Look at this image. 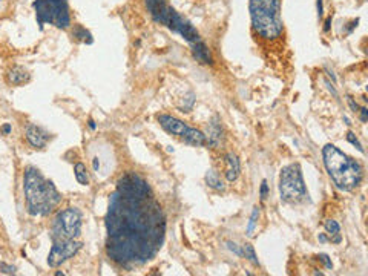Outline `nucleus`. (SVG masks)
<instances>
[{
	"label": "nucleus",
	"instance_id": "nucleus-18",
	"mask_svg": "<svg viewBox=\"0 0 368 276\" xmlns=\"http://www.w3.org/2000/svg\"><path fill=\"white\" fill-rule=\"evenodd\" d=\"M74 175H76V180L79 181V184H82V186L89 184V175H88L86 166L83 163H76V166H74Z\"/></svg>",
	"mask_w": 368,
	"mask_h": 276
},
{
	"label": "nucleus",
	"instance_id": "nucleus-2",
	"mask_svg": "<svg viewBox=\"0 0 368 276\" xmlns=\"http://www.w3.org/2000/svg\"><path fill=\"white\" fill-rule=\"evenodd\" d=\"M23 192L28 213L32 216L49 215L62 201V195L55 189L54 183L46 180L35 168L25 169Z\"/></svg>",
	"mask_w": 368,
	"mask_h": 276
},
{
	"label": "nucleus",
	"instance_id": "nucleus-30",
	"mask_svg": "<svg viewBox=\"0 0 368 276\" xmlns=\"http://www.w3.org/2000/svg\"><path fill=\"white\" fill-rule=\"evenodd\" d=\"M324 14V7H322V0H318V16L322 17Z\"/></svg>",
	"mask_w": 368,
	"mask_h": 276
},
{
	"label": "nucleus",
	"instance_id": "nucleus-25",
	"mask_svg": "<svg viewBox=\"0 0 368 276\" xmlns=\"http://www.w3.org/2000/svg\"><path fill=\"white\" fill-rule=\"evenodd\" d=\"M267 195H269V186H267V181L264 180L263 184H261V200L263 201L267 200Z\"/></svg>",
	"mask_w": 368,
	"mask_h": 276
},
{
	"label": "nucleus",
	"instance_id": "nucleus-12",
	"mask_svg": "<svg viewBox=\"0 0 368 276\" xmlns=\"http://www.w3.org/2000/svg\"><path fill=\"white\" fill-rule=\"evenodd\" d=\"M144 4H146L147 11H149V14L152 16V19L157 23L163 25V20H164L167 10H169V5L164 2V0H144Z\"/></svg>",
	"mask_w": 368,
	"mask_h": 276
},
{
	"label": "nucleus",
	"instance_id": "nucleus-9",
	"mask_svg": "<svg viewBox=\"0 0 368 276\" xmlns=\"http://www.w3.org/2000/svg\"><path fill=\"white\" fill-rule=\"evenodd\" d=\"M91 164L97 177L106 178L115 169V150L112 144L104 141H95L89 146Z\"/></svg>",
	"mask_w": 368,
	"mask_h": 276
},
{
	"label": "nucleus",
	"instance_id": "nucleus-31",
	"mask_svg": "<svg viewBox=\"0 0 368 276\" xmlns=\"http://www.w3.org/2000/svg\"><path fill=\"white\" fill-rule=\"evenodd\" d=\"M2 131H4V134H5V135H10L13 129H11V126H10V125H4V126H2Z\"/></svg>",
	"mask_w": 368,
	"mask_h": 276
},
{
	"label": "nucleus",
	"instance_id": "nucleus-7",
	"mask_svg": "<svg viewBox=\"0 0 368 276\" xmlns=\"http://www.w3.org/2000/svg\"><path fill=\"white\" fill-rule=\"evenodd\" d=\"M82 233V213L77 207H68L57 213L52 223V241L76 240Z\"/></svg>",
	"mask_w": 368,
	"mask_h": 276
},
{
	"label": "nucleus",
	"instance_id": "nucleus-15",
	"mask_svg": "<svg viewBox=\"0 0 368 276\" xmlns=\"http://www.w3.org/2000/svg\"><path fill=\"white\" fill-rule=\"evenodd\" d=\"M192 48H194V49H192V51H194V57H195L198 62H201V63H204V65H210V63H212L209 48L203 43V40L194 43Z\"/></svg>",
	"mask_w": 368,
	"mask_h": 276
},
{
	"label": "nucleus",
	"instance_id": "nucleus-29",
	"mask_svg": "<svg viewBox=\"0 0 368 276\" xmlns=\"http://www.w3.org/2000/svg\"><path fill=\"white\" fill-rule=\"evenodd\" d=\"M366 117H368V109H366V107H362V109H360V120H362L363 123L366 122Z\"/></svg>",
	"mask_w": 368,
	"mask_h": 276
},
{
	"label": "nucleus",
	"instance_id": "nucleus-10",
	"mask_svg": "<svg viewBox=\"0 0 368 276\" xmlns=\"http://www.w3.org/2000/svg\"><path fill=\"white\" fill-rule=\"evenodd\" d=\"M82 249V243L76 241V240H60V241H54V246L48 255V264L49 267L55 268L58 265H62L63 262H66L68 259H71L72 256H76L77 252Z\"/></svg>",
	"mask_w": 368,
	"mask_h": 276
},
{
	"label": "nucleus",
	"instance_id": "nucleus-16",
	"mask_svg": "<svg viewBox=\"0 0 368 276\" xmlns=\"http://www.w3.org/2000/svg\"><path fill=\"white\" fill-rule=\"evenodd\" d=\"M206 183H207L209 187H212V189H215L218 192H223L226 189L224 187V183L221 181L219 175L215 171H207V174H206Z\"/></svg>",
	"mask_w": 368,
	"mask_h": 276
},
{
	"label": "nucleus",
	"instance_id": "nucleus-17",
	"mask_svg": "<svg viewBox=\"0 0 368 276\" xmlns=\"http://www.w3.org/2000/svg\"><path fill=\"white\" fill-rule=\"evenodd\" d=\"M324 229H325V232L330 235V236H335L333 238V243H341V235H339V232H341V227H339V224L335 221V219H327L325 223H324Z\"/></svg>",
	"mask_w": 368,
	"mask_h": 276
},
{
	"label": "nucleus",
	"instance_id": "nucleus-21",
	"mask_svg": "<svg viewBox=\"0 0 368 276\" xmlns=\"http://www.w3.org/2000/svg\"><path fill=\"white\" fill-rule=\"evenodd\" d=\"M258 218H260V207H253L252 215H250V219H249V226H247V230H246L247 236H253V232H255Z\"/></svg>",
	"mask_w": 368,
	"mask_h": 276
},
{
	"label": "nucleus",
	"instance_id": "nucleus-26",
	"mask_svg": "<svg viewBox=\"0 0 368 276\" xmlns=\"http://www.w3.org/2000/svg\"><path fill=\"white\" fill-rule=\"evenodd\" d=\"M227 246H229V249H230L232 252H235L238 256H242V249H239V247H238L235 243H230V241H229V243H227Z\"/></svg>",
	"mask_w": 368,
	"mask_h": 276
},
{
	"label": "nucleus",
	"instance_id": "nucleus-11",
	"mask_svg": "<svg viewBox=\"0 0 368 276\" xmlns=\"http://www.w3.org/2000/svg\"><path fill=\"white\" fill-rule=\"evenodd\" d=\"M25 137H26L29 146L34 149H45V146L49 140V134L37 125H28L25 129Z\"/></svg>",
	"mask_w": 368,
	"mask_h": 276
},
{
	"label": "nucleus",
	"instance_id": "nucleus-14",
	"mask_svg": "<svg viewBox=\"0 0 368 276\" xmlns=\"http://www.w3.org/2000/svg\"><path fill=\"white\" fill-rule=\"evenodd\" d=\"M28 80H29V74L23 68L14 66L13 69H10V72H8V82H10V85L20 86V85L26 83Z\"/></svg>",
	"mask_w": 368,
	"mask_h": 276
},
{
	"label": "nucleus",
	"instance_id": "nucleus-32",
	"mask_svg": "<svg viewBox=\"0 0 368 276\" xmlns=\"http://www.w3.org/2000/svg\"><path fill=\"white\" fill-rule=\"evenodd\" d=\"M88 126H89V129H91V131H95V129H97V126H95V122L92 120V118H89V122H88Z\"/></svg>",
	"mask_w": 368,
	"mask_h": 276
},
{
	"label": "nucleus",
	"instance_id": "nucleus-20",
	"mask_svg": "<svg viewBox=\"0 0 368 276\" xmlns=\"http://www.w3.org/2000/svg\"><path fill=\"white\" fill-rule=\"evenodd\" d=\"M207 137H209V143L213 144V146H216L221 141V126L216 122L210 123V126H209V135Z\"/></svg>",
	"mask_w": 368,
	"mask_h": 276
},
{
	"label": "nucleus",
	"instance_id": "nucleus-6",
	"mask_svg": "<svg viewBox=\"0 0 368 276\" xmlns=\"http://www.w3.org/2000/svg\"><path fill=\"white\" fill-rule=\"evenodd\" d=\"M32 7L35 10L37 23H39L40 29L45 23L63 29L71 25L68 0H35Z\"/></svg>",
	"mask_w": 368,
	"mask_h": 276
},
{
	"label": "nucleus",
	"instance_id": "nucleus-23",
	"mask_svg": "<svg viewBox=\"0 0 368 276\" xmlns=\"http://www.w3.org/2000/svg\"><path fill=\"white\" fill-rule=\"evenodd\" d=\"M347 140H348V141H350L353 146H356V149H357L359 152H362V153H363V147H362L360 141L356 138V135H354L353 132H348V134H347Z\"/></svg>",
	"mask_w": 368,
	"mask_h": 276
},
{
	"label": "nucleus",
	"instance_id": "nucleus-5",
	"mask_svg": "<svg viewBox=\"0 0 368 276\" xmlns=\"http://www.w3.org/2000/svg\"><path fill=\"white\" fill-rule=\"evenodd\" d=\"M279 193L281 200L285 203H301L304 201L309 192L302 178V171L298 163H291L281 171L279 175Z\"/></svg>",
	"mask_w": 368,
	"mask_h": 276
},
{
	"label": "nucleus",
	"instance_id": "nucleus-34",
	"mask_svg": "<svg viewBox=\"0 0 368 276\" xmlns=\"http://www.w3.org/2000/svg\"><path fill=\"white\" fill-rule=\"evenodd\" d=\"M330 23H331V17H328V19H327V22H325V28H324L325 31H328V29H330Z\"/></svg>",
	"mask_w": 368,
	"mask_h": 276
},
{
	"label": "nucleus",
	"instance_id": "nucleus-33",
	"mask_svg": "<svg viewBox=\"0 0 368 276\" xmlns=\"http://www.w3.org/2000/svg\"><path fill=\"white\" fill-rule=\"evenodd\" d=\"M318 240H319L321 243H327V236H325L324 233H321V235L318 236Z\"/></svg>",
	"mask_w": 368,
	"mask_h": 276
},
{
	"label": "nucleus",
	"instance_id": "nucleus-8",
	"mask_svg": "<svg viewBox=\"0 0 368 276\" xmlns=\"http://www.w3.org/2000/svg\"><path fill=\"white\" fill-rule=\"evenodd\" d=\"M158 123L166 132H169L172 135H176L178 138L184 140L188 144H192V146L198 147V146H204L207 143V137L201 131L188 126L186 123L178 120V118H175V117L158 115Z\"/></svg>",
	"mask_w": 368,
	"mask_h": 276
},
{
	"label": "nucleus",
	"instance_id": "nucleus-1",
	"mask_svg": "<svg viewBox=\"0 0 368 276\" xmlns=\"http://www.w3.org/2000/svg\"><path fill=\"white\" fill-rule=\"evenodd\" d=\"M166 236V218L151 186L134 172L125 174L109 196L106 213V255L132 267L151 261Z\"/></svg>",
	"mask_w": 368,
	"mask_h": 276
},
{
	"label": "nucleus",
	"instance_id": "nucleus-4",
	"mask_svg": "<svg viewBox=\"0 0 368 276\" xmlns=\"http://www.w3.org/2000/svg\"><path fill=\"white\" fill-rule=\"evenodd\" d=\"M281 4L282 0H250L249 2L253 31L266 40H275L281 37L284 31Z\"/></svg>",
	"mask_w": 368,
	"mask_h": 276
},
{
	"label": "nucleus",
	"instance_id": "nucleus-19",
	"mask_svg": "<svg viewBox=\"0 0 368 276\" xmlns=\"http://www.w3.org/2000/svg\"><path fill=\"white\" fill-rule=\"evenodd\" d=\"M72 37H76L77 40H82V42H86V43H92V35H91V32L86 29V28H83V26H80V25H76L74 26V31H72Z\"/></svg>",
	"mask_w": 368,
	"mask_h": 276
},
{
	"label": "nucleus",
	"instance_id": "nucleus-3",
	"mask_svg": "<svg viewBox=\"0 0 368 276\" xmlns=\"http://www.w3.org/2000/svg\"><path fill=\"white\" fill-rule=\"evenodd\" d=\"M322 158L327 174L338 189L351 192L360 184L363 177L360 163L341 152L335 144H327L322 149Z\"/></svg>",
	"mask_w": 368,
	"mask_h": 276
},
{
	"label": "nucleus",
	"instance_id": "nucleus-13",
	"mask_svg": "<svg viewBox=\"0 0 368 276\" xmlns=\"http://www.w3.org/2000/svg\"><path fill=\"white\" fill-rule=\"evenodd\" d=\"M226 164H227V169H226V178L229 183H233L238 180L239 177V172H241V163H239V158L238 155L233 153V152H229L226 155Z\"/></svg>",
	"mask_w": 368,
	"mask_h": 276
},
{
	"label": "nucleus",
	"instance_id": "nucleus-22",
	"mask_svg": "<svg viewBox=\"0 0 368 276\" xmlns=\"http://www.w3.org/2000/svg\"><path fill=\"white\" fill-rule=\"evenodd\" d=\"M242 256H246L253 265H260V261H258V256L255 253V249L252 244H244L242 246Z\"/></svg>",
	"mask_w": 368,
	"mask_h": 276
},
{
	"label": "nucleus",
	"instance_id": "nucleus-28",
	"mask_svg": "<svg viewBox=\"0 0 368 276\" xmlns=\"http://www.w3.org/2000/svg\"><path fill=\"white\" fill-rule=\"evenodd\" d=\"M347 101H348V104H350V107L353 109V112H359V106H357V103H354V100H353V97H347Z\"/></svg>",
	"mask_w": 368,
	"mask_h": 276
},
{
	"label": "nucleus",
	"instance_id": "nucleus-27",
	"mask_svg": "<svg viewBox=\"0 0 368 276\" xmlns=\"http://www.w3.org/2000/svg\"><path fill=\"white\" fill-rule=\"evenodd\" d=\"M319 259L325 264V267L328 268V270H331V268H333V264H331V261H330V258L327 256V255H321L319 256Z\"/></svg>",
	"mask_w": 368,
	"mask_h": 276
},
{
	"label": "nucleus",
	"instance_id": "nucleus-24",
	"mask_svg": "<svg viewBox=\"0 0 368 276\" xmlns=\"http://www.w3.org/2000/svg\"><path fill=\"white\" fill-rule=\"evenodd\" d=\"M0 271L5 273V274H14L16 267L11 265V264H7V262H0Z\"/></svg>",
	"mask_w": 368,
	"mask_h": 276
}]
</instances>
